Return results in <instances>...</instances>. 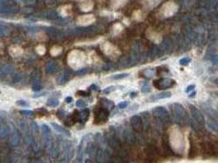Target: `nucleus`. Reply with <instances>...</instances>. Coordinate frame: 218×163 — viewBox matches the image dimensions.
Wrapping results in <instances>:
<instances>
[{
  "label": "nucleus",
  "instance_id": "obj_2",
  "mask_svg": "<svg viewBox=\"0 0 218 163\" xmlns=\"http://www.w3.org/2000/svg\"><path fill=\"white\" fill-rule=\"evenodd\" d=\"M170 140L173 148L181 150L183 148V137L181 131L176 127H173L170 132Z\"/></svg>",
  "mask_w": 218,
  "mask_h": 163
},
{
  "label": "nucleus",
  "instance_id": "obj_1",
  "mask_svg": "<svg viewBox=\"0 0 218 163\" xmlns=\"http://www.w3.org/2000/svg\"><path fill=\"white\" fill-rule=\"evenodd\" d=\"M84 61H85V55L82 51L75 50V51H72L69 54V65L74 69H79L84 64Z\"/></svg>",
  "mask_w": 218,
  "mask_h": 163
},
{
  "label": "nucleus",
  "instance_id": "obj_3",
  "mask_svg": "<svg viewBox=\"0 0 218 163\" xmlns=\"http://www.w3.org/2000/svg\"><path fill=\"white\" fill-rule=\"evenodd\" d=\"M176 10H177V6L176 5L175 3L168 2L162 7L161 13L165 17H169L174 14Z\"/></svg>",
  "mask_w": 218,
  "mask_h": 163
},
{
  "label": "nucleus",
  "instance_id": "obj_14",
  "mask_svg": "<svg viewBox=\"0 0 218 163\" xmlns=\"http://www.w3.org/2000/svg\"><path fill=\"white\" fill-rule=\"evenodd\" d=\"M51 126H52L54 129L56 130V131H57L58 132L61 133V134H65V135H70V132H69L68 131H66L65 128H63L62 127H61L59 125H57V124L56 123H51Z\"/></svg>",
  "mask_w": 218,
  "mask_h": 163
},
{
  "label": "nucleus",
  "instance_id": "obj_8",
  "mask_svg": "<svg viewBox=\"0 0 218 163\" xmlns=\"http://www.w3.org/2000/svg\"><path fill=\"white\" fill-rule=\"evenodd\" d=\"M173 81L169 80V79H161L160 81H157V82L159 83V86H157V87H158V89H164V88L171 87L173 85Z\"/></svg>",
  "mask_w": 218,
  "mask_h": 163
},
{
  "label": "nucleus",
  "instance_id": "obj_5",
  "mask_svg": "<svg viewBox=\"0 0 218 163\" xmlns=\"http://www.w3.org/2000/svg\"><path fill=\"white\" fill-rule=\"evenodd\" d=\"M95 21V18L92 15H84L80 16L77 19V23L80 26H88Z\"/></svg>",
  "mask_w": 218,
  "mask_h": 163
},
{
  "label": "nucleus",
  "instance_id": "obj_25",
  "mask_svg": "<svg viewBox=\"0 0 218 163\" xmlns=\"http://www.w3.org/2000/svg\"><path fill=\"white\" fill-rule=\"evenodd\" d=\"M40 1H43V2H45V3H50L51 0H40Z\"/></svg>",
  "mask_w": 218,
  "mask_h": 163
},
{
  "label": "nucleus",
  "instance_id": "obj_17",
  "mask_svg": "<svg viewBox=\"0 0 218 163\" xmlns=\"http://www.w3.org/2000/svg\"><path fill=\"white\" fill-rule=\"evenodd\" d=\"M59 104V102L57 101V100H55V99H49L48 101V106H50V107H56Z\"/></svg>",
  "mask_w": 218,
  "mask_h": 163
},
{
  "label": "nucleus",
  "instance_id": "obj_21",
  "mask_svg": "<svg viewBox=\"0 0 218 163\" xmlns=\"http://www.w3.org/2000/svg\"><path fill=\"white\" fill-rule=\"evenodd\" d=\"M180 62H181V65H187V64L190 62V59H188V58H184V59L181 60Z\"/></svg>",
  "mask_w": 218,
  "mask_h": 163
},
{
  "label": "nucleus",
  "instance_id": "obj_26",
  "mask_svg": "<svg viewBox=\"0 0 218 163\" xmlns=\"http://www.w3.org/2000/svg\"><path fill=\"white\" fill-rule=\"evenodd\" d=\"M72 100V99H71L70 97H69V98L66 99V102H70V100Z\"/></svg>",
  "mask_w": 218,
  "mask_h": 163
},
{
  "label": "nucleus",
  "instance_id": "obj_4",
  "mask_svg": "<svg viewBox=\"0 0 218 163\" xmlns=\"http://www.w3.org/2000/svg\"><path fill=\"white\" fill-rule=\"evenodd\" d=\"M19 8L16 5H3L0 4V14H14L17 13Z\"/></svg>",
  "mask_w": 218,
  "mask_h": 163
},
{
  "label": "nucleus",
  "instance_id": "obj_7",
  "mask_svg": "<svg viewBox=\"0 0 218 163\" xmlns=\"http://www.w3.org/2000/svg\"><path fill=\"white\" fill-rule=\"evenodd\" d=\"M14 70V68L9 65H0V78H3L7 75L11 73Z\"/></svg>",
  "mask_w": 218,
  "mask_h": 163
},
{
  "label": "nucleus",
  "instance_id": "obj_18",
  "mask_svg": "<svg viewBox=\"0 0 218 163\" xmlns=\"http://www.w3.org/2000/svg\"><path fill=\"white\" fill-rule=\"evenodd\" d=\"M16 104H17V105H18V106H21V107H29V106H30V104L27 103V101L24 100H17V101L16 102Z\"/></svg>",
  "mask_w": 218,
  "mask_h": 163
},
{
  "label": "nucleus",
  "instance_id": "obj_24",
  "mask_svg": "<svg viewBox=\"0 0 218 163\" xmlns=\"http://www.w3.org/2000/svg\"><path fill=\"white\" fill-rule=\"evenodd\" d=\"M127 104H127L126 102H123V103H121V104H119V106L120 108H122V109H123V108L126 107V106H127Z\"/></svg>",
  "mask_w": 218,
  "mask_h": 163
},
{
  "label": "nucleus",
  "instance_id": "obj_10",
  "mask_svg": "<svg viewBox=\"0 0 218 163\" xmlns=\"http://www.w3.org/2000/svg\"><path fill=\"white\" fill-rule=\"evenodd\" d=\"M132 127H134V129L136 130V131H140L142 127L141 118L137 117V116L133 117V118H132Z\"/></svg>",
  "mask_w": 218,
  "mask_h": 163
},
{
  "label": "nucleus",
  "instance_id": "obj_23",
  "mask_svg": "<svg viewBox=\"0 0 218 163\" xmlns=\"http://www.w3.org/2000/svg\"><path fill=\"white\" fill-rule=\"evenodd\" d=\"M77 106H79V107H83V106H84V104H83V102L82 100H79L78 103H77Z\"/></svg>",
  "mask_w": 218,
  "mask_h": 163
},
{
  "label": "nucleus",
  "instance_id": "obj_20",
  "mask_svg": "<svg viewBox=\"0 0 218 163\" xmlns=\"http://www.w3.org/2000/svg\"><path fill=\"white\" fill-rule=\"evenodd\" d=\"M14 1V0H13ZM0 4L3 5H11V0H0Z\"/></svg>",
  "mask_w": 218,
  "mask_h": 163
},
{
  "label": "nucleus",
  "instance_id": "obj_9",
  "mask_svg": "<svg viewBox=\"0 0 218 163\" xmlns=\"http://www.w3.org/2000/svg\"><path fill=\"white\" fill-rule=\"evenodd\" d=\"M102 51H104L106 55H111L114 52V47L112 44H111L110 42H105L103 45L101 46Z\"/></svg>",
  "mask_w": 218,
  "mask_h": 163
},
{
  "label": "nucleus",
  "instance_id": "obj_12",
  "mask_svg": "<svg viewBox=\"0 0 218 163\" xmlns=\"http://www.w3.org/2000/svg\"><path fill=\"white\" fill-rule=\"evenodd\" d=\"M148 38H150V40H152L154 42H159L161 41V37L159 34H157L154 31H150V32H148L147 33Z\"/></svg>",
  "mask_w": 218,
  "mask_h": 163
},
{
  "label": "nucleus",
  "instance_id": "obj_22",
  "mask_svg": "<svg viewBox=\"0 0 218 163\" xmlns=\"http://www.w3.org/2000/svg\"><path fill=\"white\" fill-rule=\"evenodd\" d=\"M21 112L24 113L25 115H32L33 114V112L30 111V110H23V111H21Z\"/></svg>",
  "mask_w": 218,
  "mask_h": 163
},
{
  "label": "nucleus",
  "instance_id": "obj_16",
  "mask_svg": "<svg viewBox=\"0 0 218 163\" xmlns=\"http://www.w3.org/2000/svg\"><path fill=\"white\" fill-rule=\"evenodd\" d=\"M126 1H127V0H111L112 4H113L114 7H115V8H119L120 6H122L123 4H124Z\"/></svg>",
  "mask_w": 218,
  "mask_h": 163
},
{
  "label": "nucleus",
  "instance_id": "obj_15",
  "mask_svg": "<svg viewBox=\"0 0 218 163\" xmlns=\"http://www.w3.org/2000/svg\"><path fill=\"white\" fill-rule=\"evenodd\" d=\"M92 8V4L91 2H84L83 3V4L81 5V8L83 9V11H90L91 9Z\"/></svg>",
  "mask_w": 218,
  "mask_h": 163
},
{
  "label": "nucleus",
  "instance_id": "obj_13",
  "mask_svg": "<svg viewBox=\"0 0 218 163\" xmlns=\"http://www.w3.org/2000/svg\"><path fill=\"white\" fill-rule=\"evenodd\" d=\"M159 2H160V0H143L144 5L148 8H154L155 6L158 5Z\"/></svg>",
  "mask_w": 218,
  "mask_h": 163
},
{
  "label": "nucleus",
  "instance_id": "obj_11",
  "mask_svg": "<svg viewBox=\"0 0 218 163\" xmlns=\"http://www.w3.org/2000/svg\"><path fill=\"white\" fill-rule=\"evenodd\" d=\"M10 34V29L5 24L0 23V36L7 37Z\"/></svg>",
  "mask_w": 218,
  "mask_h": 163
},
{
  "label": "nucleus",
  "instance_id": "obj_6",
  "mask_svg": "<svg viewBox=\"0 0 218 163\" xmlns=\"http://www.w3.org/2000/svg\"><path fill=\"white\" fill-rule=\"evenodd\" d=\"M108 118V112L107 110L101 109L98 110L96 112V115H95V118H96V121L98 123H102V122H105L106 121V119Z\"/></svg>",
  "mask_w": 218,
  "mask_h": 163
},
{
  "label": "nucleus",
  "instance_id": "obj_19",
  "mask_svg": "<svg viewBox=\"0 0 218 163\" xmlns=\"http://www.w3.org/2000/svg\"><path fill=\"white\" fill-rule=\"evenodd\" d=\"M171 94L169 92H165V93H162L160 95L158 96V98L162 99V98H167V97H170Z\"/></svg>",
  "mask_w": 218,
  "mask_h": 163
}]
</instances>
